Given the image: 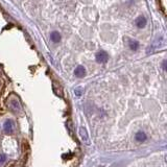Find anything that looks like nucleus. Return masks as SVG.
<instances>
[{
	"label": "nucleus",
	"instance_id": "4468645a",
	"mask_svg": "<svg viewBox=\"0 0 167 167\" xmlns=\"http://www.w3.org/2000/svg\"><path fill=\"white\" fill-rule=\"evenodd\" d=\"M96 167H106V165H98V166Z\"/></svg>",
	"mask_w": 167,
	"mask_h": 167
},
{
	"label": "nucleus",
	"instance_id": "0eeeda50",
	"mask_svg": "<svg viewBox=\"0 0 167 167\" xmlns=\"http://www.w3.org/2000/svg\"><path fill=\"white\" fill-rule=\"evenodd\" d=\"M135 139H136L137 142H144L146 140V135L145 133H143V132H138V133L136 134V136H135Z\"/></svg>",
	"mask_w": 167,
	"mask_h": 167
},
{
	"label": "nucleus",
	"instance_id": "20e7f679",
	"mask_svg": "<svg viewBox=\"0 0 167 167\" xmlns=\"http://www.w3.org/2000/svg\"><path fill=\"white\" fill-rule=\"evenodd\" d=\"M108 59H109V55L106 53V51H99L97 52V55H96V62L99 63V64H102V63H106L108 61Z\"/></svg>",
	"mask_w": 167,
	"mask_h": 167
},
{
	"label": "nucleus",
	"instance_id": "6e6552de",
	"mask_svg": "<svg viewBox=\"0 0 167 167\" xmlns=\"http://www.w3.org/2000/svg\"><path fill=\"white\" fill-rule=\"evenodd\" d=\"M50 39L53 43H59L61 41V35L59 31H52L50 35Z\"/></svg>",
	"mask_w": 167,
	"mask_h": 167
},
{
	"label": "nucleus",
	"instance_id": "f8f14e48",
	"mask_svg": "<svg viewBox=\"0 0 167 167\" xmlns=\"http://www.w3.org/2000/svg\"><path fill=\"white\" fill-rule=\"evenodd\" d=\"M6 161V156L5 155H0V165L3 164Z\"/></svg>",
	"mask_w": 167,
	"mask_h": 167
},
{
	"label": "nucleus",
	"instance_id": "423d86ee",
	"mask_svg": "<svg viewBox=\"0 0 167 167\" xmlns=\"http://www.w3.org/2000/svg\"><path fill=\"white\" fill-rule=\"evenodd\" d=\"M146 23H147V21H146L145 17H143V16H141V17H138V18H137V20H136V25L139 28H143L146 25Z\"/></svg>",
	"mask_w": 167,
	"mask_h": 167
},
{
	"label": "nucleus",
	"instance_id": "9b49d317",
	"mask_svg": "<svg viewBox=\"0 0 167 167\" xmlns=\"http://www.w3.org/2000/svg\"><path fill=\"white\" fill-rule=\"evenodd\" d=\"M67 126H68V128H69V131L71 132V133H73V124H72V121L68 120V121H67Z\"/></svg>",
	"mask_w": 167,
	"mask_h": 167
},
{
	"label": "nucleus",
	"instance_id": "ddd939ff",
	"mask_svg": "<svg viewBox=\"0 0 167 167\" xmlns=\"http://www.w3.org/2000/svg\"><path fill=\"white\" fill-rule=\"evenodd\" d=\"M162 68H163L165 71H167V60H165V61L162 63Z\"/></svg>",
	"mask_w": 167,
	"mask_h": 167
},
{
	"label": "nucleus",
	"instance_id": "7ed1b4c3",
	"mask_svg": "<svg viewBox=\"0 0 167 167\" xmlns=\"http://www.w3.org/2000/svg\"><path fill=\"white\" fill-rule=\"evenodd\" d=\"M3 131L6 135H11L14 132V125H13V121L12 120H5V122L3 123Z\"/></svg>",
	"mask_w": 167,
	"mask_h": 167
},
{
	"label": "nucleus",
	"instance_id": "2eb2a0df",
	"mask_svg": "<svg viewBox=\"0 0 167 167\" xmlns=\"http://www.w3.org/2000/svg\"><path fill=\"white\" fill-rule=\"evenodd\" d=\"M165 162H166V163H167V155L165 156Z\"/></svg>",
	"mask_w": 167,
	"mask_h": 167
},
{
	"label": "nucleus",
	"instance_id": "1a4fd4ad",
	"mask_svg": "<svg viewBox=\"0 0 167 167\" xmlns=\"http://www.w3.org/2000/svg\"><path fill=\"white\" fill-rule=\"evenodd\" d=\"M128 46H130V48L132 49V50H134V51H136L137 49L139 48V42L138 41H136V40H130V44H128Z\"/></svg>",
	"mask_w": 167,
	"mask_h": 167
},
{
	"label": "nucleus",
	"instance_id": "39448f33",
	"mask_svg": "<svg viewBox=\"0 0 167 167\" xmlns=\"http://www.w3.org/2000/svg\"><path fill=\"white\" fill-rule=\"evenodd\" d=\"M74 74H75L76 77H84L86 75V69L85 67L82 66V65H79L75 68L74 70Z\"/></svg>",
	"mask_w": 167,
	"mask_h": 167
},
{
	"label": "nucleus",
	"instance_id": "9d476101",
	"mask_svg": "<svg viewBox=\"0 0 167 167\" xmlns=\"http://www.w3.org/2000/svg\"><path fill=\"white\" fill-rule=\"evenodd\" d=\"M74 93H75V95L77 97H79V96H82L83 93H84V89H83L82 87H77V88L74 89Z\"/></svg>",
	"mask_w": 167,
	"mask_h": 167
},
{
	"label": "nucleus",
	"instance_id": "f257e3e1",
	"mask_svg": "<svg viewBox=\"0 0 167 167\" xmlns=\"http://www.w3.org/2000/svg\"><path fill=\"white\" fill-rule=\"evenodd\" d=\"M6 104H7V108H9L11 111H12L14 114L16 115H19L20 113H22V106L21 103L19 101V99L16 96H9L7 101H6Z\"/></svg>",
	"mask_w": 167,
	"mask_h": 167
},
{
	"label": "nucleus",
	"instance_id": "f03ea898",
	"mask_svg": "<svg viewBox=\"0 0 167 167\" xmlns=\"http://www.w3.org/2000/svg\"><path fill=\"white\" fill-rule=\"evenodd\" d=\"M79 134L83 142L85 143V144H87V145H89L90 144V138H89V134H88V131H87V128H84V126H81L79 130Z\"/></svg>",
	"mask_w": 167,
	"mask_h": 167
}]
</instances>
